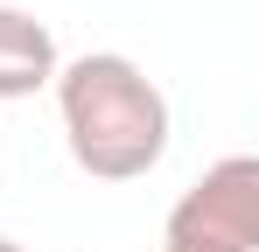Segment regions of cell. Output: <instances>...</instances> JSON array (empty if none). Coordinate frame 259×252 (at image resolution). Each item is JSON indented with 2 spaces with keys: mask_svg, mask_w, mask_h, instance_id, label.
Instances as JSON below:
<instances>
[{
  "mask_svg": "<svg viewBox=\"0 0 259 252\" xmlns=\"http://www.w3.org/2000/svg\"><path fill=\"white\" fill-rule=\"evenodd\" d=\"M56 119L70 140V161L98 182H140L168 154V98L133 56L91 49L56 70Z\"/></svg>",
  "mask_w": 259,
  "mask_h": 252,
  "instance_id": "cell-1",
  "label": "cell"
},
{
  "mask_svg": "<svg viewBox=\"0 0 259 252\" xmlns=\"http://www.w3.org/2000/svg\"><path fill=\"white\" fill-rule=\"evenodd\" d=\"M168 252H259V161L224 154L210 161L161 224Z\"/></svg>",
  "mask_w": 259,
  "mask_h": 252,
  "instance_id": "cell-2",
  "label": "cell"
},
{
  "mask_svg": "<svg viewBox=\"0 0 259 252\" xmlns=\"http://www.w3.org/2000/svg\"><path fill=\"white\" fill-rule=\"evenodd\" d=\"M63 70L49 21H35L28 7H0V98H35Z\"/></svg>",
  "mask_w": 259,
  "mask_h": 252,
  "instance_id": "cell-3",
  "label": "cell"
},
{
  "mask_svg": "<svg viewBox=\"0 0 259 252\" xmlns=\"http://www.w3.org/2000/svg\"><path fill=\"white\" fill-rule=\"evenodd\" d=\"M0 252H28V245H14V238H0Z\"/></svg>",
  "mask_w": 259,
  "mask_h": 252,
  "instance_id": "cell-4",
  "label": "cell"
},
{
  "mask_svg": "<svg viewBox=\"0 0 259 252\" xmlns=\"http://www.w3.org/2000/svg\"><path fill=\"white\" fill-rule=\"evenodd\" d=\"M161 252H168V245H161Z\"/></svg>",
  "mask_w": 259,
  "mask_h": 252,
  "instance_id": "cell-5",
  "label": "cell"
}]
</instances>
